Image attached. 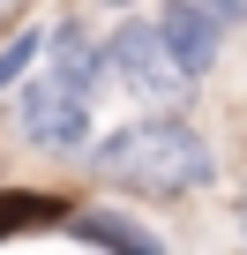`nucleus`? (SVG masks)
<instances>
[{
  "mask_svg": "<svg viewBox=\"0 0 247 255\" xmlns=\"http://www.w3.org/2000/svg\"><path fill=\"white\" fill-rule=\"evenodd\" d=\"M97 173L120 188H143V195H195V188H210L217 158L187 120H143V128H120L97 143Z\"/></svg>",
  "mask_w": 247,
  "mask_h": 255,
  "instance_id": "1",
  "label": "nucleus"
},
{
  "mask_svg": "<svg viewBox=\"0 0 247 255\" xmlns=\"http://www.w3.org/2000/svg\"><path fill=\"white\" fill-rule=\"evenodd\" d=\"M68 203L45 195V188H0V240L8 233H30V225H60Z\"/></svg>",
  "mask_w": 247,
  "mask_h": 255,
  "instance_id": "6",
  "label": "nucleus"
},
{
  "mask_svg": "<svg viewBox=\"0 0 247 255\" xmlns=\"http://www.w3.org/2000/svg\"><path fill=\"white\" fill-rule=\"evenodd\" d=\"M90 90H97V53L82 45V30H60L53 38V68L23 90V128L38 143L68 150L90 135Z\"/></svg>",
  "mask_w": 247,
  "mask_h": 255,
  "instance_id": "2",
  "label": "nucleus"
},
{
  "mask_svg": "<svg viewBox=\"0 0 247 255\" xmlns=\"http://www.w3.org/2000/svg\"><path fill=\"white\" fill-rule=\"evenodd\" d=\"M30 60H38V38H30V30H23V38H8V45H0V90H8V83H15L23 68H30Z\"/></svg>",
  "mask_w": 247,
  "mask_h": 255,
  "instance_id": "7",
  "label": "nucleus"
},
{
  "mask_svg": "<svg viewBox=\"0 0 247 255\" xmlns=\"http://www.w3.org/2000/svg\"><path fill=\"white\" fill-rule=\"evenodd\" d=\"M105 60L120 68V75H128L143 98H172V60H165V45H158V30H143V23H128V30H120L112 45H105Z\"/></svg>",
  "mask_w": 247,
  "mask_h": 255,
  "instance_id": "4",
  "label": "nucleus"
},
{
  "mask_svg": "<svg viewBox=\"0 0 247 255\" xmlns=\"http://www.w3.org/2000/svg\"><path fill=\"white\" fill-rule=\"evenodd\" d=\"M195 8H202L210 23H240V15H247V0H195Z\"/></svg>",
  "mask_w": 247,
  "mask_h": 255,
  "instance_id": "8",
  "label": "nucleus"
},
{
  "mask_svg": "<svg viewBox=\"0 0 247 255\" xmlns=\"http://www.w3.org/2000/svg\"><path fill=\"white\" fill-rule=\"evenodd\" d=\"M158 45H165L172 75L187 83V75H202V68L217 60V23L195 8V0H172V8H165V23H158Z\"/></svg>",
  "mask_w": 247,
  "mask_h": 255,
  "instance_id": "3",
  "label": "nucleus"
},
{
  "mask_svg": "<svg viewBox=\"0 0 247 255\" xmlns=\"http://www.w3.org/2000/svg\"><path fill=\"white\" fill-rule=\"evenodd\" d=\"M68 225H75V240H90V248H112V255H165V240H158L150 225L120 218V210H75Z\"/></svg>",
  "mask_w": 247,
  "mask_h": 255,
  "instance_id": "5",
  "label": "nucleus"
}]
</instances>
